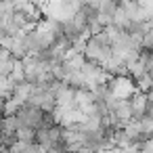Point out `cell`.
<instances>
[{
    "label": "cell",
    "instance_id": "6da1fadb",
    "mask_svg": "<svg viewBox=\"0 0 153 153\" xmlns=\"http://www.w3.org/2000/svg\"><path fill=\"white\" fill-rule=\"evenodd\" d=\"M15 115L19 120V126H23V128H32V130L38 132L44 126V111H40L38 107H34L30 103L27 105H21Z\"/></svg>",
    "mask_w": 153,
    "mask_h": 153
},
{
    "label": "cell",
    "instance_id": "7a4b0ae2",
    "mask_svg": "<svg viewBox=\"0 0 153 153\" xmlns=\"http://www.w3.org/2000/svg\"><path fill=\"white\" fill-rule=\"evenodd\" d=\"M19 130V120L17 115H2L0 117V134H17Z\"/></svg>",
    "mask_w": 153,
    "mask_h": 153
},
{
    "label": "cell",
    "instance_id": "3957f363",
    "mask_svg": "<svg viewBox=\"0 0 153 153\" xmlns=\"http://www.w3.org/2000/svg\"><path fill=\"white\" fill-rule=\"evenodd\" d=\"M17 140H19V143H36V130L19 126V130H17Z\"/></svg>",
    "mask_w": 153,
    "mask_h": 153
},
{
    "label": "cell",
    "instance_id": "277c9868",
    "mask_svg": "<svg viewBox=\"0 0 153 153\" xmlns=\"http://www.w3.org/2000/svg\"><path fill=\"white\" fill-rule=\"evenodd\" d=\"M120 4L117 2H99V15H107V17H113L117 13Z\"/></svg>",
    "mask_w": 153,
    "mask_h": 153
},
{
    "label": "cell",
    "instance_id": "5b68a950",
    "mask_svg": "<svg viewBox=\"0 0 153 153\" xmlns=\"http://www.w3.org/2000/svg\"><path fill=\"white\" fill-rule=\"evenodd\" d=\"M145 117H147V120H153V103H149V105H147V111H145Z\"/></svg>",
    "mask_w": 153,
    "mask_h": 153
},
{
    "label": "cell",
    "instance_id": "8992f818",
    "mask_svg": "<svg viewBox=\"0 0 153 153\" xmlns=\"http://www.w3.org/2000/svg\"><path fill=\"white\" fill-rule=\"evenodd\" d=\"M147 99H149V103H153V90H151V92L147 94Z\"/></svg>",
    "mask_w": 153,
    "mask_h": 153
}]
</instances>
